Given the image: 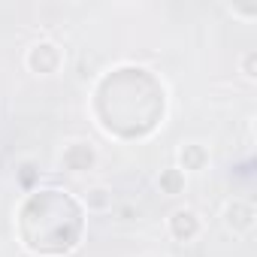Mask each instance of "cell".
<instances>
[{"label": "cell", "instance_id": "obj_1", "mask_svg": "<svg viewBox=\"0 0 257 257\" xmlns=\"http://www.w3.org/2000/svg\"><path fill=\"white\" fill-rule=\"evenodd\" d=\"M61 64H64V52H61V46H55L49 40L34 43L25 55V67L37 76H55L61 70Z\"/></svg>", "mask_w": 257, "mask_h": 257}, {"label": "cell", "instance_id": "obj_2", "mask_svg": "<svg viewBox=\"0 0 257 257\" xmlns=\"http://www.w3.org/2000/svg\"><path fill=\"white\" fill-rule=\"evenodd\" d=\"M167 230H170V236H173L176 242L188 245V242L200 239V233H203V218H200L191 206H182V209H176V212L170 215Z\"/></svg>", "mask_w": 257, "mask_h": 257}, {"label": "cell", "instance_id": "obj_3", "mask_svg": "<svg viewBox=\"0 0 257 257\" xmlns=\"http://www.w3.org/2000/svg\"><path fill=\"white\" fill-rule=\"evenodd\" d=\"M254 218H257V212H254V206H251V200H230L227 206H224V227L233 233V236H251V230H254Z\"/></svg>", "mask_w": 257, "mask_h": 257}, {"label": "cell", "instance_id": "obj_4", "mask_svg": "<svg viewBox=\"0 0 257 257\" xmlns=\"http://www.w3.org/2000/svg\"><path fill=\"white\" fill-rule=\"evenodd\" d=\"M64 167L70 170V173H85V170H91L94 167V161H97V152H94V146L91 143H70L67 149H64Z\"/></svg>", "mask_w": 257, "mask_h": 257}, {"label": "cell", "instance_id": "obj_5", "mask_svg": "<svg viewBox=\"0 0 257 257\" xmlns=\"http://www.w3.org/2000/svg\"><path fill=\"white\" fill-rule=\"evenodd\" d=\"M82 206H85L88 212H94V215L112 212V206H115L112 188H109V185H88V191H85V197H82Z\"/></svg>", "mask_w": 257, "mask_h": 257}, {"label": "cell", "instance_id": "obj_6", "mask_svg": "<svg viewBox=\"0 0 257 257\" xmlns=\"http://www.w3.org/2000/svg\"><path fill=\"white\" fill-rule=\"evenodd\" d=\"M209 164V152L200 143H185L179 149V170L182 173H200Z\"/></svg>", "mask_w": 257, "mask_h": 257}, {"label": "cell", "instance_id": "obj_7", "mask_svg": "<svg viewBox=\"0 0 257 257\" xmlns=\"http://www.w3.org/2000/svg\"><path fill=\"white\" fill-rule=\"evenodd\" d=\"M158 188H161L164 194H170V197H179V194L185 191V173H182L179 167H167V170H161V176H158Z\"/></svg>", "mask_w": 257, "mask_h": 257}, {"label": "cell", "instance_id": "obj_8", "mask_svg": "<svg viewBox=\"0 0 257 257\" xmlns=\"http://www.w3.org/2000/svg\"><path fill=\"white\" fill-rule=\"evenodd\" d=\"M254 64H257V52L251 49V52H245V55H242V61H239V67H242V76H245L248 82H254V76H257V73H254Z\"/></svg>", "mask_w": 257, "mask_h": 257}, {"label": "cell", "instance_id": "obj_9", "mask_svg": "<svg viewBox=\"0 0 257 257\" xmlns=\"http://www.w3.org/2000/svg\"><path fill=\"white\" fill-rule=\"evenodd\" d=\"M230 13H233L236 19H245V22L257 19V7H230Z\"/></svg>", "mask_w": 257, "mask_h": 257}, {"label": "cell", "instance_id": "obj_10", "mask_svg": "<svg viewBox=\"0 0 257 257\" xmlns=\"http://www.w3.org/2000/svg\"><path fill=\"white\" fill-rule=\"evenodd\" d=\"M143 257H161V254H143Z\"/></svg>", "mask_w": 257, "mask_h": 257}]
</instances>
